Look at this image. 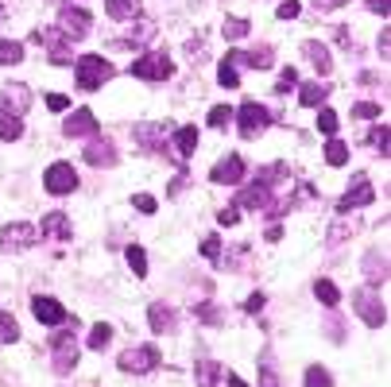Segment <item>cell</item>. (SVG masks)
I'll return each instance as SVG.
<instances>
[{"label":"cell","instance_id":"obj_1","mask_svg":"<svg viewBox=\"0 0 391 387\" xmlns=\"http://www.w3.org/2000/svg\"><path fill=\"white\" fill-rule=\"evenodd\" d=\"M51 352H55V372L58 376L74 372V364H78V322H70V318H66L62 325H55Z\"/></svg>","mask_w":391,"mask_h":387},{"label":"cell","instance_id":"obj_2","mask_svg":"<svg viewBox=\"0 0 391 387\" xmlns=\"http://www.w3.org/2000/svg\"><path fill=\"white\" fill-rule=\"evenodd\" d=\"M74 74H78V86L86 89V93H94V89H101L105 81L113 78V66L101 59V54H81L78 62H74Z\"/></svg>","mask_w":391,"mask_h":387},{"label":"cell","instance_id":"obj_3","mask_svg":"<svg viewBox=\"0 0 391 387\" xmlns=\"http://www.w3.org/2000/svg\"><path fill=\"white\" fill-rule=\"evenodd\" d=\"M353 306H356V314H361L364 325H372V329L387 325V306H384V299H380V291H372V287L353 291Z\"/></svg>","mask_w":391,"mask_h":387},{"label":"cell","instance_id":"obj_4","mask_svg":"<svg viewBox=\"0 0 391 387\" xmlns=\"http://www.w3.org/2000/svg\"><path fill=\"white\" fill-rule=\"evenodd\" d=\"M271 125V109L260 101H244L240 105V136L244 139H260Z\"/></svg>","mask_w":391,"mask_h":387},{"label":"cell","instance_id":"obj_5","mask_svg":"<svg viewBox=\"0 0 391 387\" xmlns=\"http://www.w3.org/2000/svg\"><path fill=\"white\" fill-rule=\"evenodd\" d=\"M132 74L144 78V81H167L174 74V62L167 59V51H152V54H144V59L132 62Z\"/></svg>","mask_w":391,"mask_h":387},{"label":"cell","instance_id":"obj_6","mask_svg":"<svg viewBox=\"0 0 391 387\" xmlns=\"http://www.w3.org/2000/svg\"><path fill=\"white\" fill-rule=\"evenodd\" d=\"M31 39H35V43L43 47L47 54H51V62H55V66H66V62H74V54L66 51V43H70V35H66L62 28H39V31H35V35H31Z\"/></svg>","mask_w":391,"mask_h":387},{"label":"cell","instance_id":"obj_7","mask_svg":"<svg viewBox=\"0 0 391 387\" xmlns=\"http://www.w3.org/2000/svg\"><path fill=\"white\" fill-rule=\"evenodd\" d=\"M31 244H39V229L28 225V221H16V225L0 229V248L4 252H23V248H31Z\"/></svg>","mask_w":391,"mask_h":387},{"label":"cell","instance_id":"obj_8","mask_svg":"<svg viewBox=\"0 0 391 387\" xmlns=\"http://www.w3.org/2000/svg\"><path fill=\"white\" fill-rule=\"evenodd\" d=\"M171 125H136V132H132V139H136V147L140 151H167V144H171Z\"/></svg>","mask_w":391,"mask_h":387},{"label":"cell","instance_id":"obj_9","mask_svg":"<svg viewBox=\"0 0 391 387\" xmlns=\"http://www.w3.org/2000/svg\"><path fill=\"white\" fill-rule=\"evenodd\" d=\"M120 368L124 372H136V376L152 372V368H159V349L155 345H136V349L120 352Z\"/></svg>","mask_w":391,"mask_h":387},{"label":"cell","instance_id":"obj_10","mask_svg":"<svg viewBox=\"0 0 391 387\" xmlns=\"http://www.w3.org/2000/svg\"><path fill=\"white\" fill-rule=\"evenodd\" d=\"M43 186H47V194H55V197L74 194V190H78V175H74L70 163H55V167H47Z\"/></svg>","mask_w":391,"mask_h":387},{"label":"cell","instance_id":"obj_11","mask_svg":"<svg viewBox=\"0 0 391 387\" xmlns=\"http://www.w3.org/2000/svg\"><path fill=\"white\" fill-rule=\"evenodd\" d=\"M58 28H62L70 39H81V35H89L94 20H89L86 8H78V4H62V12H58Z\"/></svg>","mask_w":391,"mask_h":387},{"label":"cell","instance_id":"obj_12","mask_svg":"<svg viewBox=\"0 0 391 387\" xmlns=\"http://www.w3.org/2000/svg\"><path fill=\"white\" fill-rule=\"evenodd\" d=\"M66 136H81V139H94V136H101V125H97V117L89 109H74V117H66V125H62Z\"/></svg>","mask_w":391,"mask_h":387},{"label":"cell","instance_id":"obj_13","mask_svg":"<svg viewBox=\"0 0 391 387\" xmlns=\"http://www.w3.org/2000/svg\"><path fill=\"white\" fill-rule=\"evenodd\" d=\"M271 205H276V202H271V186L260 183V178H256L248 190L237 194V209H271Z\"/></svg>","mask_w":391,"mask_h":387},{"label":"cell","instance_id":"obj_14","mask_svg":"<svg viewBox=\"0 0 391 387\" xmlns=\"http://www.w3.org/2000/svg\"><path fill=\"white\" fill-rule=\"evenodd\" d=\"M372 197H376V190H372L368 175H356V183L348 186V194L337 202V209H341V213H348V209H361V205H368Z\"/></svg>","mask_w":391,"mask_h":387},{"label":"cell","instance_id":"obj_15","mask_svg":"<svg viewBox=\"0 0 391 387\" xmlns=\"http://www.w3.org/2000/svg\"><path fill=\"white\" fill-rule=\"evenodd\" d=\"M244 159H240V155H225V159L217 163V167L210 171V178L213 183H221V186H237L240 178H244Z\"/></svg>","mask_w":391,"mask_h":387},{"label":"cell","instance_id":"obj_16","mask_svg":"<svg viewBox=\"0 0 391 387\" xmlns=\"http://www.w3.org/2000/svg\"><path fill=\"white\" fill-rule=\"evenodd\" d=\"M28 101H31V89L28 86H4V93H0V105H4V112L8 117H23L28 112Z\"/></svg>","mask_w":391,"mask_h":387},{"label":"cell","instance_id":"obj_17","mask_svg":"<svg viewBox=\"0 0 391 387\" xmlns=\"http://www.w3.org/2000/svg\"><path fill=\"white\" fill-rule=\"evenodd\" d=\"M86 163H94V167H116V147L105 136H94L86 147Z\"/></svg>","mask_w":391,"mask_h":387},{"label":"cell","instance_id":"obj_18","mask_svg":"<svg viewBox=\"0 0 391 387\" xmlns=\"http://www.w3.org/2000/svg\"><path fill=\"white\" fill-rule=\"evenodd\" d=\"M31 310H35V318H39V322H43V325H51V329L66 322V310L58 306L55 299H43V294H35V299H31Z\"/></svg>","mask_w":391,"mask_h":387},{"label":"cell","instance_id":"obj_19","mask_svg":"<svg viewBox=\"0 0 391 387\" xmlns=\"http://www.w3.org/2000/svg\"><path fill=\"white\" fill-rule=\"evenodd\" d=\"M147 325H152L155 333H171V329L178 325V314H174V306H167V302H155V306L147 310Z\"/></svg>","mask_w":391,"mask_h":387},{"label":"cell","instance_id":"obj_20","mask_svg":"<svg viewBox=\"0 0 391 387\" xmlns=\"http://www.w3.org/2000/svg\"><path fill=\"white\" fill-rule=\"evenodd\" d=\"M229 59L252 66V70H268V66L276 62V51H271V47H256V51H229Z\"/></svg>","mask_w":391,"mask_h":387},{"label":"cell","instance_id":"obj_21","mask_svg":"<svg viewBox=\"0 0 391 387\" xmlns=\"http://www.w3.org/2000/svg\"><path fill=\"white\" fill-rule=\"evenodd\" d=\"M70 217L66 213H47L43 225H39V236H51V241H70Z\"/></svg>","mask_w":391,"mask_h":387},{"label":"cell","instance_id":"obj_22","mask_svg":"<svg viewBox=\"0 0 391 387\" xmlns=\"http://www.w3.org/2000/svg\"><path fill=\"white\" fill-rule=\"evenodd\" d=\"M229 368L213 364V360H198V387H225Z\"/></svg>","mask_w":391,"mask_h":387},{"label":"cell","instance_id":"obj_23","mask_svg":"<svg viewBox=\"0 0 391 387\" xmlns=\"http://www.w3.org/2000/svg\"><path fill=\"white\" fill-rule=\"evenodd\" d=\"M174 151H178V159H190L198 151V125H186L174 132Z\"/></svg>","mask_w":391,"mask_h":387},{"label":"cell","instance_id":"obj_24","mask_svg":"<svg viewBox=\"0 0 391 387\" xmlns=\"http://www.w3.org/2000/svg\"><path fill=\"white\" fill-rule=\"evenodd\" d=\"M326 97H329V86H326V81H306V86L298 89V105H306V109H318Z\"/></svg>","mask_w":391,"mask_h":387},{"label":"cell","instance_id":"obj_25","mask_svg":"<svg viewBox=\"0 0 391 387\" xmlns=\"http://www.w3.org/2000/svg\"><path fill=\"white\" fill-rule=\"evenodd\" d=\"M302 54L314 62V70H318V74H329V70H334V59H329V51H326L322 43H314V39H306V43H302Z\"/></svg>","mask_w":391,"mask_h":387},{"label":"cell","instance_id":"obj_26","mask_svg":"<svg viewBox=\"0 0 391 387\" xmlns=\"http://www.w3.org/2000/svg\"><path fill=\"white\" fill-rule=\"evenodd\" d=\"M364 275H368L372 287L387 283V260L380 256V252H368V256H364Z\"/></svg>","mask_w":391,"mask_h":387},{"label":"cell","instance_id":"obj_27","mask_svg":"<svg viewBox=\"0 0 391 387\" xmlns=\"http://www.w3.org/2000/svg\"><path fill=\"white\" fill-rule=\"evenodd\" d=\"M105 12L113 20H132V16H140V0H105Z\"/></svg>","mask_w":391,"mask_h":387},{"label":"cell","instance_id":"obj_28","mask_svg":"<svg viewBox=\"0 0 391 387\" xmlns=\"http://www.w3.org/2000/svg\"><path fill=\"white\" fill-rule=\"evenodd\" d=\"M345 159H348V147H345V139L329 136V139H326V163H329V167H345Z\"/></svg>","mask_w":391,"mask_h":387},{"label":"cell","instance_id":"obj_29","mask_svg":"<svg viewBox=\"0 0 391 387\" xmlns=\"http://www.w3.org/2000/svg\"><path fill=\"white\" fill-rule=\"evenodd\" d=\"M16 62H23V43L0 39V66H16Z\"/></svg>","mask_w":391,"mask_h":387},{"label":"cell","instance_id":"obj_30","mask_svg":"<svg viewBox=\"0 0 391 387\" xmlns=\"http://www.w3.org/2000/svg\"><path fill=\"white\" fill-rule=\"evenodd\" d=\"M12 341H20V325H16V318L8 310H0V345H12Z\"/></svg>","mask_w":391,"mask_h":387},{"label":"cell","instance_id":"obj_31","mask_svg":"<svg viewBox=\"0 0 391 387\" xmlns=\"http://www.w3.org/2000/svg\"><path fill=\"white\" fill-rule=\"evenodd\" d=\"M217 81H221V86H225V89H237V86H240V74H237V62H232V59H229V54H225V59H221V70H217Z\"/></svg>","mask_w":391,"mask_h":387},{"label":"cell","instance_id":"obj_32","mask_svg":"<svg viewBox=\"0 0 391 387\" xmlns=\"http://www.w3.org/2000/svg\"><path fill=\"white\" fill-rule=\"evenodd\" d=\"M314 294H318V302H326V306H337L341 302V291L329 279H318V283H314Z\"/></svg>","mask_w":391,"mask_h":387},{"label":"cell","instance_id":"obj_33","mask_svg":"<svg viewBox=\"0 0 391 387\" xmlns=\"http://www.w3.org/2000/svg\"><path fill=\"white\" fill-rule=\"evenodd\" d=\"M124 260H128V267L136 271V275H147V252L140 248V244H132V248L124 252Z\"/></svg>","mask_w":391,"mask_h":387},{"label":"cell","instance_id":"obj_34","mask_svg":"<svg viewBox=\"0 0 391 387\" xmlns=\"http://www.w3.org/2000/svg\"><path fill=\"white\" fill-rule=\"evenodd\" d=\"M20 136H23L20 117H8V112H0V139H20Z\"/></svg>","mask_w":391,"mask_h":387},{"label":"cell","instance_id":"obj_35","mask_svg":"<svg viewBox=\"0 0 391 387\" xmlns=\"http://www.w3.org/2000/svg\"><path fill=\"white\" fill-rule=\"evenodd\" d=\"M387 136H391V132H387V125H376V128H372V132H368V144H372V147H376V151H380V155H384V159H387V151H391V144H387Z\"/></svg>","mask_w":391,"mask_h":387},{"label":"cell","instance_id":"obj_36","mask_svg":"<svg viewBox=\"0 0 391 387\" xmlns=\"http://www.w3.org/2000/svg\"><path fill=\"white\" fill-rule=\"evenodd\" d=\"M109 341H113V325L109 322H97L94 333H89V349H105Z\"/></svg>","mask_w":391,"mask_h":387},{"label":"cell","instance_id":"obj_37","mask_svg":"<svg viewBox=\"0 0 391 387\" xmlns=\"http://www.w3.org/2000/svg\"><path fill=\"white\" fill-rule=\"evenodd\" d=\"M287 175H290V171H287V163H271V167H264L256 178H260V183H268V186H276L279 178H287Z\"/></svg>","mask_w":391,"mask_h":387},{"label":"cell","instance_id":"obj_38","mask_svg":"<svg viewBox=\"0 0 391 387\" xmlns=\"http://www.w3.org/2000/svg\"><path fill=\"white\" fill-rule=\"evenodd\" d=\"M194 314H198V318H202V322H205V325H221V318H225V314H221V310H217V306H213V302H198V306H194Z\"/></svg>","mask_w":391,"mask_h":387},{"label":"cell","instance_id":"obj_39","mask_svg":"<svg viewBox=\"0 0 391 387\" xmlns=\"http://www.w3.org/2000/svg\"><path fill=\"white\" fill-rule=\"evenodd\" d=\"M306 387H334V376H329L326 368H318V364H314L310 372H306Z\"/></svg>","mask_w":391,"mask_h":387},{"label":"cell","instance_id":"obj_40","mask_svg":"<svg viewBox=\"0 0 391 387\" xmlns=\"http://www.w3.org/2000/svg\"><path fill=\"white\" fill-rule=\"evenodd\" d=\"M248 31H252L248 20H225V39H244Z\"/></svg>","mask_w":391,"mask_h":387},{"label":"cell","instance_id":"obj_41","mask_svg":"<svg viewBox=\"0 0 391 387\" xmlns=\"http://www.w3.org/2000/svg\"><path fill=\"white\" fill-rule=\"evenodd\" d=\"M318 132H322V136H334V132H337V117L329 109L318 112Z\"/></svg>","mask_w":391,"mask_h":387},{"label":"cell","instance_id":"obj_42","mask_svg":"<svg viewBox=\"0 0 391 387\" xmlns=\"http://www.w3.org/2000/svg\"><path fill=\"white\" fill-rule=\"evenodd\" d=\"M202 256L205 260H217L221 256V236H205V241H202Z\"/></svg>","mask_w":391,"mask_h":387},{"label":"cell","instance_id":"obj_43","mask_svg":"<svg viewBox=\"0 0 391 387\" xmlns=\"http://www.w3.org/2000/svg\"><path fill=\"white\" fill-rule=\"evenodd\" d=\"M290 86H298V70H295V66H287V70H283V78H279L276 93H287Z\"/></svg>","mask_w":391,"mask_h":387},{"label":"cell","instance_id":"obj_44","mask_svg":"<svg viewBox=\"0 0 391 387\" xmlns=\"http://www.w3.org/2000/svg\"><path fill=\"white\" fill-rule=\"evenodd\" d=\"M229 117H232L229 105H217V109L210 112V128H225V125H229Z\"/></svg>","mask_w":391,"mask_h":387},{"label":"cell","instance_id":"obj_45","mask_svg":"<svg viewBox=\"0 0 391 387\" xmlns=\"http://www.w3.org/2000/svg\"><path fill=\"white\" fill-rule=\"evenodd\" d=\"M298 12H302V8H298V0H283L279 4V20H298Z\"/></svg>","mask_w":391,"mask_h":387},{"label":"cell","instance_id":"obj_46","mask_svg":"<svg viewBox=\"0 0 391 387\" xmlns=\"http://www.w3.org/2000/svg\"><path fill=\"white\" fill-rule=\"evenodd\" d=\"M353 117H364V120H372V117H380V105L376 101H361L353 109Z\"/></svg>","mask_w":391,"mask_h":387},{"label":"cell","instance_id":"obj_47","mask_svg":"<svg viewBox=\"0 0 391 387\" xmlns=\"http://www.w3.org/2000/svg\"><path fill=\"white\" fill-rule=\"evenodd\" d=\"M217 221H221L225 229L237 225V221H240V209H237V205H229V209H221V213H217Z\"/></svg>","mask_w":391,"mask_h":387},{"label":"cell","instance_id":"obj_48","mask_svg":"<svg viewBox=\"0 0 391 387\" xmlns=\"http://www.w3.org/2000/svg\"><path fill=\"white\" fill-rule=\"evenodd\" d=\"M47 109H51V112H66V109H70V101H66L62 93H51V97H47Z\"/></svg>","mask_w":391,"mask_h":387},{"label":"cell","instance_id":"obj_49","mask_svg":"<svg viewBox=\"0 0 391 387\" xmlns=\"http://www.w3.org/2000/svg\"><path fill=\"white\" fill-rule=\"evenodd\" d=\"M136 209L140 213H155V197L152 194H136Z\"/></svg>","mask_w":391,"mask_h":387},{"label":"cell","instance_id":"obj_50","mask_svg":"<svg viewBox=\"0 0 391 387\" xmlns=\"http://www.w3.org/2000/svg\"><path fill=\"white\" fill-rule=\"evenodd\" d=\"M260 383H264V387H279V380H276V372H271L268 360H264V368H260Z\"/></svg>","mask_w":391,"mask_h":387},{"label":"cell","instance_id":"obj_51","mask_svg":"<svg viewBox=\"0 0 391 387\" xmlns=\"http://www.w3.org/2000/svg\"><path fill=\"white\" fill-rule=\"evenodd\" d=\"M368 12H376V16H384V20H387V12H391V0H368Z\"/></svg>","mask_w":391,"mask_h":387},{"label":"cell","instance_id":"obj_52","mask_svg":"<svg viewBox=\"0 0 391 387\" xmlns=\"http://www.w3.org/2000/svg\"><path fill=\"white\" fill-rule=\"evenodd\" d=\"M348 0H314V8H318V12H334V8H345Z\"/></svg>","mask_w":391,"mask_h":387},{"label":"cell","instance_id":"obj_53","mask_svg":"<svg viewBox=\"0 0 391 387\" xmlns=\"http://www.w3.org/2000/svg\"><path fill=\"white\" fill-rule=\"evenodd\" d=\"M244 310H248V314H260V310H264V294H252V299L244 302Z\"/></svg>","mask_w":391,"mask_h":387},{"label":"cell","instance_id":"obj_54","mask_svg":"<svg viewBox=\"0 0 391 387\" xmlns=\"http://www.w3.org/2000/svg\"><path fill=\"white\" fill-rule=\"evenodd\" d=\"M186 54H190L194 62H202V59H205V47H202V43H186Z\"/></svg>","mask_w":391,"mask_h":387},{"label":"cell","instance_id":"obj_55","mask_svg":"<svg viewBox=\"0 0 391 387\" xmlns=\"http://www.w3.org/2000/svg\"><path fill=\"white\" fill-rule=\"evenodd\" d=\"M186 183H190V178H186V175H178V178H174V183L167 186V194H171V197H174V194H182V190H186Z\"/></svg>","mask_w":391,"mask_h":387},{"label":"cell","instance_id":"obj_56","mask_svg":"<svg viewBox=\"0 0 391 387\" xmlns=\"http://www.w3.org/2000/svg\"><path fill=\"white\" fill-rule=\"evenodd\" d=\"M345 236H348V225H334V233H329V244L345 241Z\"/></svg>","mask_w":391,"mask_h":387},{"label":"cell","instance_id":"obj_57","mask_svg":"<svg viewBox=\"0 0 391 387\" xmlns=\"http://www.w3.org/2000/svg\"><path fill=\"white\" fill-rule=\"evenodd\" d=\"M387 43H391V31L384 28V35H380V54H384V62H387V54H391V47H387Z\"/></svg>","mask_w":391,"mask_h":387},{"label":"cell","instance_id":"obj_58","mask_svg":"<svg viewBox=\"0 0 391 387\" xmlns=\"http://www.w3.org/2000/svg\"><path fill=\"white\" fill-rule=\"evenodd\" d=\"M225 383H229V387H248L244 380H240V376H232V372H229V376H225Z\"/></svg>","mask_w":391,"mask_h":387},{"label":"cell","instance_id":"obj_59","mask_svg":"<svg viewBox=\"0 0 391 387\" xmlns=\"http://www.w3.org/2000/svg\"><path fill=\"white\" fill-rule=\"evenodd\" d=\"M0 23H4V8H0Z\"/></svg>","mask_w":391,"mask_h":387}]
</instances>
